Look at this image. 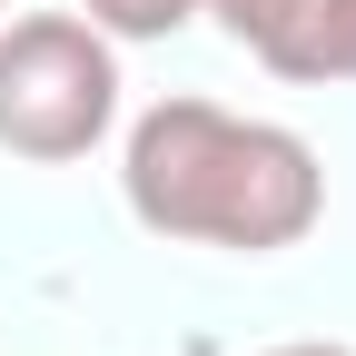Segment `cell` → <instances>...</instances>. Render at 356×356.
<instances>
[{
  "label": "cell",
  "mask_w": 356,
  "mask_h": 356,
  "mask_svg": "<svg viewBox=\"0 0 356 356\" xmlns=\"http://www.w3.org/2000/svg\"><path fill=\"white\" fill-rule=\"evenodd\" d=\"M79 20L109 30V40H168V30L198 20V0H79Z\"/></svg>",
  "instance_id": "4"
},
{
  "label": "cell",
  "mask_w": 356,
  "mask_h": 356,
  "mask_svg": "<svg viewBox=\"0 0 356 356\" xmlns=\"http://www.w3.org/2000/svg\"><path fill=\"white\" fill-rule=\"evenodd\" d=\"M0 20H10V0H0Z\"/></svg>",
  "instance_id": "7"
},
{
  "label": "cell",
  "mask_w": 356,
  "mask_h": 356,
  "mask_svg": "<svg viewBox=\"0 0 356 356\" xmlns=\"http://www.w3.org/2000/svg\"><path fill=\"white\" fill-rule=\"evenodd\" d=\"M257 60L277 79H297V89L356 79V0H287V20L257 40Z\"/></svg>",
  "instance_id": "3"
},
{
  "label": "cell",
  "mask_w": 356,
  "mask_h": 356,
  "mask_svg": "<svg viewBox=\"0 0 356 356\" xmlns=\"http://www.w3.org/2000/svg\"><path fill=\"white\" fill-rule=\"evenodd\" d=\"M267 356H356V346H327V337H307V346H267Z\"/></svg>",
  "instance_id": "6"
},
{
  "label": "cell",
  "mask_w": 356,
  "mask_h": 356,
  "mask_svg": "<svg viewBox=\"0 0 356 356\" xmlns=\"http://www.w3.org/2000/svg\"><path fill=\"white\" fill-rule=\"evenodd\" d=\"M198 10H208L218 30H228V40H238V50H257V40H267V30H277V20H287V0H198Z\"/></svg>",
  "instance_id": "5"
},
{
  "label": "cell",
  "mask_w": 356,
  "mask_h": 356,
  "mask_svg": "<svg viewBox=\"0 0 356 356\" xmlns=\"http://www.w3.org/2000/svg\"><path fill=\"white\" fill-rule=\"evenodd\" d=\"M119 198L149 238L277 257L327 218V168L277 119H238L218 99H159V109L129 119Z\"/></svg>",
  "instance_id": "1"
},
{
  "label": "cell",
  "mask_w": 356,
  "mask_h": 356,
  "mask_svg": "<svg viewBox=\"0 0 356 356\" xmlns=\"http://www.w3.org/2000/svg\"><path fill=\"white\" fill-rule=\"evenodd\" d=\"M119 119V50L79 10H20L0 20V149L70 168Z\"/></svg>",
  "instance_id": "2"
}]
</instances>
